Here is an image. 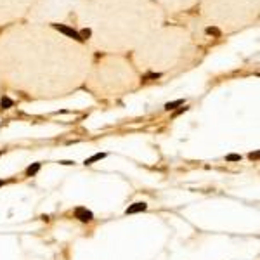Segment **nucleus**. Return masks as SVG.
<instances>
[{"instance_id":"20e7f679","label":"nucleus","mask_w":260,"mask_h":260,"mask_svg":"<svg viewBox=\"0 0 260 260\" xmlns=\"http://www.w3.org/2000/svg\"><path fill=\"white\" fill-rule=\"evenodd\" d=\"M106 156H108L106 153H95V154H92L90 158H87V160L83 161V165H87V167H88V165H92V163H95V161H99V160H104Z\"/></svg>"},{"instance_id":"f8f14e48","label":"nucleus","mask_w":260,"mask_h":260,"mask_svg":"<svg viewBox=\"0 0 260 260\" xmlns=\"http://www.w3.org/2000/svg\"><path fill=\"white\" fill-rule=\"evenodd\" d=\"M80 36H85V38H87V36H90V29H83Z\"/></svg>"},{"instance_id":"ddd939ff","label":"nucleus","mask_w":260,"mask_h":260,"mask_svg":"<svg viewBox=\"0 0 260 260\" xmlns=\"http://www.w3.org/2000/svg\"><path fill=\"white\" fill-rule=\"evenodd\" d=\"M259 158V153L255 151V153H250V160H257Z\"/></svg>"},{"instance_id":"39448f33","label":"nucleus","mask_w":260,"mask_h":260,"mask_svg":"<svg viewBox=\"0 0 260 260\" xmlns=\"http://www.w3.org/2000/svg\"><path fill=\"white\" fill-rule=\"evenodd\" d=\"M40 167H42V163H33V165H29V167L26 168V175H28V177L36 175V174H38V170H40Z\"/></svg>"},{"instance_id":"4468645a","label":"nucleus","mask_w":260,"mask_h":260,"mask_svg":"<svg viewBox=\"0 0 260 260\" xmlns=\"http://www.w3.org/2000/svg\"><path fill=\"white\" fill-rule=\"evenodd\" d=\"M2 186H3V180H2V179H0V187H2Z\"/></svg>"},{"instance_id":"6e6552de","label":"nucleus","mask_w":260,"mask_h":260,"mask_svg":"<svg viewBox=\"0 0 260 260\" xmlns=\"http://www.w3.org/2000/svg\"><path fill=\"white\" fill-rule=\"evenodd\" d=\"M226 160H227V161H241V156H239V154H227Z\"/></svg>"},{"instance_id":"f257e3e1","label":"nucleus","mask_w":260,"mask_h":260,"mask_svg":"<svg viewBox=\"0 0 260 260\" xmlns=\"http://www.w3.org/2000/svg\"><path fill=\"white\" fill-rule=\"evenodd\" d=\"M75 217H76L78 220H82V222H90V220H94V213H92L90 210L83 208V206L75 208Z\"/></svg>"},{"instance_id":"7ed1b4c3","label":"nucleus","mask_w":260,"mask_h":260,"mask_svg":"<svg viewBox=\"0 0 260 260\" xmlns=\"http://www.w3.org/2000/svg\"><path fill=\"white\" fill-rule=\"evenodd\" d=\"M144 210H147V205H146L144 201H139V203L130 205V206L125 210V213H127V215H130V213H139V212H144Z\"/></svg>"},{"instance_id":"9d476101","label":"nucleus","mask_w":260,"mask_h":260,"mask_svg":"<svg viewBox=\"0 0 260 260\" xmlns=\"http://www.w3.org/2000/svg\"><path fill=\"white\" fill-rule=\"evenodd\" d=\"M187 109H189V108H186V106H184V108H180L179 111H175V113H174V118H175V116H179V115H182V113H186Z\"/></svg>"},{"instance_id":"f03ea898","label":"nucleus","mask_w":260,"mask_h":260,"mask_svg":"<svg viewBox=\"0 0 260 260\" xmlns=\"http://www.w3.org/2000/svg\"><path fill=\"white\" fill-rule=\"evenodd\" d=\"M54 28L56 29H59L61 33H64V35H68V36H71V38H75L76 42H82L83 38L80 36V33H76L75 29H71V28H66V26H62V24H54Z\"/></svg>"},{"instance_id":"0eeeda50","label":"nucleus","mask_w":260,"mask_h":260,"mask_svg":"<svg viewBox=\"0 0 260 260\" xmlns=\"http://www.w3.org/2000/svg\"><path fill=\"white\" fill-rule=\"evenodd\" d=\"M12 104H14V102H12V101H10L9 97H2V101H0V106H2L3 109H7V108H10Z\"/></svg>"},{"instance_id":"9b49d317","label":"nucleus","mask_w":260,"mask_h":260,"mask_svg":"<svg viewBox=\"0 0 260 260\" xmlns=\"http://www.w3.org/2000/svg\"><path fill=\"white\" fill-rule=\"evenodd\" d=\"M59 165H66V167H68V165H75V161H69V160H61V161H59Z\"/></svg>"},{"instance_id":"1a4fd4ad","label":"nucleus","mask_w":260,"mask_h":260,"mask_svg":"<svg viewBox=\"0 0 260 260\" xmlns=\"http://www.w3.org/2000/svg\"><path fill=\"white\" fill-rule=\"evenodd\" d=\"M206 33H210V35H220V31L217 28H206Z\"/></svg>"},{"instance_id":"423d86ee","label":"nucleus","mask_w":260,"mask_h":260,"mask_svg":"<svg viewBox=\"0 0 260 260\" xmlns=\"http://www.w3.org/2000/svg\"><path fill=\"white\" fill-rule=\"evenodd\" d=\"M179 106H184V99H177V101L167 102V104H165V109H167V111H172V109H175V108H179Z\"/></svg>"},{"instance_id":"2eb2a0df","label":"nucleus","mask_w":260,"mask_h":260,"mask_svg":"<svg viewBox=\"0 0 260 260\" xmlns=\"http://www.w3.org/2000/svg\"><path fill=\"white\" fill-rule=\"evenodd\" d=\"M2 154H3V151H0V156H2Z\"/></svg>"}]
</instances>
